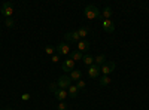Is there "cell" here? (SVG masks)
Instances as JSON below:
<instances>
[{
    "mask_svg": "<svg viewBox=\"0 0 149 110\" xmlns=\"http://www.w3.org/2000/svg\"><path fill=\"white\" fill-rule=\"evenodd\" d=\"M72 70H74V61L73 59H66L64 63H63V71H72Z\"/></svg>",
    "mask_w": 149,
    "mask_h": 110,
    "instance_id": "9",
    "label": "cell"
},
{
    "mask_svg": "<svg viewBox=\"0 0 149 110\" xmlns=\"http://www.w3.org/2000/svg\"><path fill=\"white\" fill-rule=\"evenodd\" d=\"M66 97H69V94H67V91L66 89H58L57 92H55V98L61 103V101H64L66 100Z\"/></svg>",
    "mask_w": 149,
    "mask_h": 110,
    "instance_id": "11",
    "label": "cell"
},
{
    "mask_svg": "<svg viewBox=\"0 0 149 110\" xmlns=\"http://www.w3.org/2000/svg\"><path fill=\"white\" fill-rule=\"evenodd\" d=\"M115 66H116V64L113 63V61H109V63H104V64L100 67V71L103 73V76H109L110 73L115 70Z\"/></svg>",
    "mask_w": 149,
    "mask_h": 110,
    "instance_id": "3",
    "label": "cell"
},
{
    "mask_svg": "<svg viewBox=\"0 0 149 110\" xmlns=\"http://www.w3.org/2000/svg\"><path fill=\"white\" fill-rule=\"evenodd\" d=\"M94 61H95V64H97L98 67H102V66L106 63V55H98L97 58H94Z\"/></svg>",
    "mask_w": 149,
    "mask_h": 110,
    "instance_id": "16",
    "label": "cell"
},
{
    "mask_svg": "<svg viewBox=\"0 0 149 110\" xmlns=\"http://www.w3.org/2000/svg\"><path fill=\"white\" fill-rule=\"evenodd\" d=\"M5 24H6V27H9V28H12V27H14V24H15V21H14V19H12V18H8Z\"/></svg>",
    "mask_w": 149,
    "mask_h": 110,
    "instance_id": "22",
    "label": "cell"
},
{
    "mask_svg": "<svg viewBox=\"0 0 149 110\" xmlns=\"http://www.w3.org/2000/svg\"><path fill=\"white\" fill-rule=\"evenodd\" d=\"M6 110H12V109H6Z\"/></svg>",
    "mask_w": 149,
    "mask_h": 110,
    "instance_id": "27",
    "label": "cell"
},
{
    "mask_svg": "<svg viewBox=\"0 0 149 110\" xmlns=\"http://www.w3.org/2000/svg\"><path fill=\"white\" fill-rule=\"evenodd\" d=\"M82 77V71L81 70H72L70 71V79L72 80H81Z\"/></svg>",
    "mask_w": 149,
    "mask_h": 110,
    "instance_id": "13",
    "label": "cell"
},
{
    "mask_svg": "<svg viewBox=\"0 0 149 110\" xmlns=\"http://www.w3.org/2000/svg\"><path fill=\"white\" fill-rule=\"evenodd\" d=\"M64 39H66V43H67V42H76V43H78V42L81 40L78 31H70V33H66V34H64Z\"/></svg>",
    "mask_w": 149,
    "mask_h": 110,
    "instance_id": "6",
    "label": "cell"
},
{
    "mask_svg": "<svg viewBox=\"0 0 149 110\" xmlns=\"http://www.w3.org/2000/svg\"><path fill=\"white\" fill-rule=\"evenodd\" d=\"M57 85L60 89H67L70 85H72V79L70 76H60L58 80H57Z\"/></svg>",
    "mask_w": 149,
    "mask_h": 110,
    "instance_id": "2",
    "label": "cell"
},
{
    "mask_svg": "<svg viewBox=\"0 0 149 110\" xmlns=\"http://www.w3.org/2000/svg\"><path fill=\"white\" fill-rule=\"evenodd\" d=\"M2 14H3L5 17L10 18V15L14 14V6H12V3H9V2L3 3V6H2Z\"/></svg>",
    "mask_w": 149,
    "mask_h": 110,
    "instance_id": "5",
    "label": "cell"
},
{
    "mask_svg": "<svg viewBox=\"0 0 149 110\" xmlns=\"http://www.w3.org/2000/svg\"><path fill=\"white\" fill-rule=\"evenodd\" d=\"M76 86H78V89H84V88H85V82H84V80H78Z\"/></svg>",
    "mask_w": 149,
    "mask_h": 110,
    "instance_id": "23",
    "label": "cell"
},
{
    "mask_svg": "<svg viewBox=\"0 0 149 110\" xmlns=\"http://www.w3.org/2000/svg\"><path fill=\"white\" fill-rule=\"evenodd\" d=\"M82 61H84V64H85V66H88V67L94 64V58H93L91 55H88V54L82 57Z\"/></svg>",
    "mask_w": 149,
    "mask_h": 110,
    "instance_id": "14",
    "label": "cell"
},
{
    "mask_svg": "<svg viewBox=\"0 0 149 110\" xmlns=\"http://www.w3.org/2000/svg\"><path fill=\"white\" fill-rule=\"evenodd\" d=\"M84 14H85V18H86V19H95L97 17H100V10H98L95 6L90 5V6L85 8Z\"/></svg>",
    "mask_w": 149,
    "mask_h": 110,
    "instance_id": "1",
    "label": "cell"
},
{
    "mask_svg": "<svg viewBox=\"0 0 149 110\" xmlns=\"http://www.w3.org/2000/svg\"><path fill=\"white\" fill-rule=\"evenodd\" d=\"M58 89H60V88H58V85H57V83H51V85H49V91H51V92L55 94Z\"/></svg>",
    "mask_w": 149,
    "mask_h": 110,
    "instance_id": "20",
    "label": "cell"
},
{
    "mask_svg": "<svg viewBox=\"0 0 149 110\" xmlns=\"http://www.w3.org/2000/svg\"><path fill=\"white\" fill-rule=\"evenodd\" d=\"M82 52H79V51H73V52H70V59H73V61H79V59H82Z\"/></svg>",
    "mask_w": 149,
    "mask_h": 110,
    "instance_id": "15",
    "label": "cell"
},
{
    "mask_svg": "<svg viewBox=\"0 0 149 110\" xmlns=\"http://www.w3.org/2000/svg\"><path fill=\"white\" fill-rule=\"evenodd\" d=\"M21 98H22V100H29V98H30V95H29V94H24Z\"/></svg>",
    "mask_w": 149,
    "mask_h": 110,
    "instance_id": "26",
    "label": "cell"
},
{
    "mask_svg": "<svg viewBox=\"0 0 149 110\" xmlns=\"http://www.w3.org/2000/svg\"><path fill=\"white\" fill-rule=\"evenodd\" d=\"M90 49V42L88 40H79L78 42V51L79 52H85Z\"/></svg>",
    "mask_w": 149,
    "mask_h": 110,
    "instance_id": "10",
    "label": "cell"
},
{
    "mask_svg": "<svg viewBox=\"0 0 149 110\" xmlns=\"http://www.w3.org/2000/svg\"><path fill=\"white\" fill-rule=\"evenodd\" d=\"M60 61V55L57 54V55H52V63H58Z\"/></svg>",
    "mask_w": 149,
    "mask_h": 110,
    "instance_id": "25",
    "label": "cell"
},
{
    "mask_svg": "<svg viewBox=\"0 0 149 110\" xmlns=\"http://www.w3.org/2000/svg\"><path fill=\"white\" fill-rule=\"evenodd\" d=\"M98 83H100L102 86H107V85L110 83V77L109 76H102L100 80H98Z\"/></svg>",
    "mask_w": 149,
    "mask_h": 110,
    "instance_id": "18",
    "label": "cell"
},
{
    "mask_svg": "<svg viewBox=\"0 0 149 110\" xmlns=\"http://www.w3.org/2000/svg\"><path fill=\"white\" fill-rule=\"evenodd\" d=\"M88 28L86 27H81L79 30H78V34H79V37H81V40H84V37H86V34H88Z\"/></svg>",
    "mask_w": 149,
    "mask_h": 110,
    "instance_id": "17",
    "label": "cell"
},
{
    "mask_svg": "<svg viewBox=\"0 0 149 110\" xmlns=\"http://www.w3.org/2000/svg\"><path fill=\"white\" fill-rule=\"evenodd\" d=\"M66 107H67V106L64 104V101H61L60 106H58V110H66Z\"/></svg>",
    "mask_w": 149,
    "mask_h": 110,
    "instance_id": "24",
    "label": "cell"
},
{
    "mask_svg": "<svg viewBox=\"0 0 149 110\" xmlns=\"http://www.w3.org/2000/svg\"><path fill=\"white\" fill-rule=\"evenodd\" d=\"M78 86L76 85H70V86L67 88V94H69V97H72V98H76L78 97Z\"/></svg>",
    "mask_w": 149,
    "mask_h": 110,
    "instance_id": "12",
    "label": "cell"
},
{
    "mask_svg": "<svg viewBox=\"0 0 149 110\" xmlns=\"http://www.w3.org/2000/svg\"><path fill=\"white\" fill-rule=\"evenodd\" d=\"M98 73H100V67H98L97 64H93V66H90V68H88V76H90L91 79H95V77H98Z\"/></svg>",
    "mask_w": 149,
    "mask_h": 110,
    "instance_id": "8",
    "label": "cell"
},
{
    "mask_svg": "<svg viewBox=\"0 0 149 110\" xmlns=\"http://www.w3.org/2000/svg\"><path fill=\"white\" fill-rule=\"evenodd\" d=\"M103 17H104L106 19H109V18L112 17V9H110L109 6H106V8L103 9Z\"/></svg>",
    "mask_w": 149,
    "mask_h": 110,
    "instance_id": "19",
    "label": "cell"
},
{
    "mask_svg": "<svg viewBox=\"0 0 149 110\" xmlns=\"http://www.w3.org/2000/svg\"><path fill=\"white\" fill-rule=\"evenodd\" d=\"M54 51H55V48H54V46H46V48H45V52H46L48 55H52Z\"/></svg>",
    "mask_w": 149,
    "mask_h": 110,
    "instance_id": "21",
    "label": "cell"
},
{
    "mask_svg": "<svg viewBox=\"0 0 149 110\" xmlns=\"http://www.w3.org/2000/svg\"><path fill=\"white\" fill-rule=\"evenodd\" d=\"M55 49H57V54L58 55H67V54H70V46H69V43H60L57 48H55Z\"/></svg>",
    "mask_w": 149,
    "mask_h": 110,
    "instance_id": "4",
    "label": "cell"
},
{
    "mask_svg": "<svg viewBox=\"0 0 149 110\" xmlns=\"http://www.w3.org/2000/svg\"><path fill=\"white\" fill-rule=\"evenodd\" d=\"M102 27H103V30H104L106 33H113V31H115V24L112 22L110 19H104V21L102 22Z\"/></svg>",
    "mask_w": 149,
    "mask_h": 110,
    "instance_id": "7",
    "label": "cell"
}]
</instances>
